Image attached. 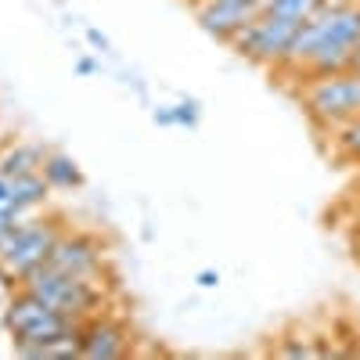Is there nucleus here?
Returning a JSON list of instances; mask_svg holds the SVG:
<instances>
[{
  "label": "nucleus",
  "instance_id": "obj_1",
  "mask_svg": "<svg viewBox=\"0 0 360 360\" xmlns=\"http://www.w3.org/2000/svg\"><path fill=\"white\" fill-rule=\"evenodd\" d=\"M18 288L33 292L37 299H44L51 310L65 314V317L76 321V324L90 321V317L105 307V285H101V281L72 278V274H65V270H58V266H51V263H40L37 270H29Z\"/></svg>",
  "mask_w": 360,
  "mask_h": 360
},
{
  "label": "nucleus",
  "instance_id": "obj_2",
  "mask_svg": "<svg viewBox=\"0 0 360 360\" xmlns=\"http://www.w3.org/2000/svg\"><path fill=\"white\" fill-rule=\"evenodd\" d=\"M65 220L54 213H40L33 220L18 224L4 242H0V285L18 288L29 270H37L40 263H47L54 242L62 238Z\"/></svg>",
  "mask_w": 360,
  "mask_h": 360
},
{
  "label": "nucleus",
  "instance_id": "obj_3",
  "mask_svg": "<svg viewBox=\"0 0 360 360\" xmlns=\"http://www.w3.org/2000/svg\"><path fill=\"white\" fill-rule=\"evenodd\" d=\"M4 324L11 332L15 353H22V356H37L47 342L69 335L76 328V321H69L65 314L51 310L44 299H37L33 292H25V288H15V295L8 299Z\"/></svg>",
  "mask_w": 360,
  "mask_h": 360
},
{
  "label": "nucleus",
  "instance_id": "obj_4",
  "mask_svg": "<svg viewBox=\"0 0 360 360\" xmlns=\"http://www.w3.org/2000/svg\"><path fill=\"white\" fill-rule=\"evenodd\" d=\"M303 108L321 130H339L342 123L360 115V72L314 76L303 86Z\"/></svg>",
  "mask_w": 360,
  "mask_h": 360
},
{
  "label": "nucleus",
  "instance_id": "obj_5",
  "mask_svg": "<svg viewBox=\"0 0 360 360\" xmlns=\"http://www.w3.org/2000/svg\"><path fill=\"white\" fill-rule=\"evenodd\" d=\"M299 25H303V22H292V18H281V15L259 11L252 22H245V25L227 40V47H231L234 54L249 58V62H256V65L278 69L281 58H285V51H288V44H292V37L299 33Z\"/></svg>",
  "mask_w": 360,
  "mask_h": 360
},
{
  "label": "nucleus",
  "instance_id": "obj_6",
  "mask_svg": "<svg viewBox=\"0 0 360 360\" xmlns=\"http://www.w3.org/2000/svg\"><path fill=\"white\" fill-rule=\"evenodd\" d=\"M51 266L65 270L72 278H83V281H101L108 278V263H105V249L94 234L86 231H62V238L54 242L51 256H47Z\"/></svg>",
  "mask_w": 360,
  "mask_h": 360
},
{
  "label": "nucleus",
  "instance_id": "obj_7",
  "mask_svg": "<svg viewBox=\"0 0 360 360\" xmlns=\"http://www.w3.org/2000/svg\"><path fill=\"white\" fill-rule=\"evenodd\" d=\"M79 335H83V356L86 360H119L130 353V328L115 317H101L94 314L90 321L79 324Z\"/></svg>",
  "mask_w": 360,
  "mask_h": 360
},
{
  "label": "nucleus",
  "instance_id": "obj_8",
  "mask_svg": "<svg viewBox=\"0 0 360 360\" xmlns=\"http://www.w3.org/2000/svg\"><path fill=\"white\" fill-rule=\"evenodd\" d=\"M191 4H195L198 25L205 29L209 37H217V40H224V44H227L245 22H252V18L259 15L256 8H245V4H238V0H191Z\"/></svg>",
  "mask_w": 360,
  "mask_h": 360
},
{
  "label": "nucleus",
  "instance_id": "obj_9",
  "mask_svg": "<svg viewBox=\"0 0 360 360\" xmlns=\"http://www.w3.org/2000/svg\"><path fill=\"white\" fill-rule=\"evenodd\" d=\"M47 159V148L33 141H4L0 144V173L4 176H25V173H40Z\"/></svg>",
  "mask_w": 360,
  "mask_h": 360
},
{
  "label": "nucleus",
  "instance_id": "obj_10",
  "mask_svg": "<svg viewBox=\"0 0 360 360\" xmlns=\"http://www.w3.org/2000/svg\"><path fill=\"white\" fill-rule=\"evenodd\" d=\"M8 184H11V198L18 209H47L51 202V184H47V176L44 173H25V176H8Z\"/></svg>",
  "mask_w": 360,
  "mask_h": 360
},
{
  "label": "nucleus",
  "instance_id": "obj_11",
  "mask_svg": "<svg viewBox=\"0 0 360 360\" xmlns=\"http://www.w3.org/2000/svg\"><path fill=\"white\" fill-rule=\"evenodd\" d=\"M40 173L47 176V184H51L54 191H79V188H83V173H79V166L72 162V155H65V152H47Z\"/></svg>",
  "mask_w": 360,
  "mask_h": 360
},
{
  "label": "nucleus",
  "instance_id": "obj_12",
  "mask_svg": "<svg viewBox=\"0 0 360 360\" xmlns=\"http://www.w3.org/2000/svg\"><path fill=\"white\" fill-rule=\"evenodd\" d=\"M317 8H321V0H266L263 4L266 15H281V18H292V22H307Z\"/></svg>",
  "mask_w": 360,
  "mask_h": 360
},
{
  "label": "nucleus",
  "instance_id": "obj_13",
  "mask_svg": "<svg viewBox=\"0 0 360 360\" xmlns=\"http://www.w3.org/2000/svg\"><path fill=\"white\" fill-rule=\"evenodd\" d=\"M335 148H339V155H342L346 162H356V166H360V115L339 127Z\"/></svg>",
  "mask_w": 360,
  "mask_h": 360
},
{
  "label": "nucleus",
  "instance_id": "obj_14",
  "mask_svg": "<svg viewBox=\"0 0 360 360\" xmlns=\"http://www.w3.org/2000/svg\"><path fill=\"white\" fill-rule=\"evenodd\" d=\"M278 353H281V356H321V353H328V349L310 346V342H299V339H285V342L278 346Z\"/></svg>",
  "mask_w": 360,
  "mask_h": 360
},
{
  "label": "nucleus",
  "instance_id": "obj_15",
  "mask_svg": "<svg viewBox=\"0 0 360 360\" xmlns=\"http://www.w3.org/2000/svg\"><path fill=\"white\" fill-rule=\"evenodd\" d=\"M173 115H176V127H198V101H180L173 105Z\"/></svg>",
  "mask_w": 360,
  "mask_h": 360
},
{
  "label": "nucleus",
  "instance_id": "obj_16",
  "mask_svg": "<svg viewBox=\"0 0 360 360\" xmlns=\"http://www.w3.org/2000/svg\"><path fill=\"white\" fill-rule=\"evenodd\" d=\"M86 40L94 44L101 54H112V44H108V37H101V29H86Z\"/></svg>",
  "mask_w": 360,
  "mask_h": 360
},
{
  "label": "nucleus",
  "instance_id": "obj_17",
  "mask_svg": "<svg viewBox=\"0 0 360 360\" xmlns=\"http://www.w3.org/2000/svg\"><path fill=\"white\" fill-rule=\"evenodd\" d=\"M152 119H155L159 127H176V115H173V108H155V112H152Z\"/></svg>",
  "mask_w": 360,
  "mask_h": 360
},
{
  "label": "nucleus",
  "instance_id": "obj_18",
  "mask_svg": "<svg viewBox=\"0 0 360 360\" xmlns=\"http://www.w3.org/2000/svg\"><path fill=\"white\" fill-rule=\"evenodd\" d=\"M198 285H202V288H217V285H220V274H217V270H202Z\"/></svg>",
  "mask_w": 360,
  "mask_h": 360
},
{
  "label": "nucleus",
  "instance_id": "obj_19",
  "mask_svg": "<svg viewBox=\"0 0 360 360\" xmlns=\"http://www.w3.org/2000/svg\"><path fill=\"white\" fill-rule=\"evenodd\" d=\"M83 76H94L98 72V62H90V58H79V65H76Z\"/></svg>",
  "mask_w": 360,
  "mask_h": 360
},
{
  "label": "nucleus",
  "instance_id": "obj_20",
  "mask_svg": "<svg viewBox=\"0 0 360 360\" xmlns=\"http://www.w3.org/2000/svg\"><path fill=\"white\" fill-rule=\"evenodd\" d=\"M238 4H245V8H256V11H263V4H266V0H238Z\"/></svg>",
  "mask_w": 360,
  "mask_h": 360
},
{
  "label": "nucleus",
  "instance_id": "obj_21",
  "mask_svg": "<svg viewBox=\"0 0 360 360\" xmlns=\"http://www.w3.org/2000/svg\"><path fill=\"white\" fill-rule=\"evenodd\" d=\"M353 69L360 72V40H356V51H353Z\"/></svg>",
  "mask_w": 360,
  "mask_h": 360
},
{
  "label": "nucleus",
  "instance_id": "obj_22",
  "mask_svg": "<svg viewBox=\"0 0 360 360\" xmlns=\"http://www.w3.org/2000/svg\"><path fill=\"white\" fill-rule=\"evenodd\" d=\"M0 144H4V137H0Z\"/></svg>",
  "mask_w": 360,
  "mask_h": 360
}]
</instances>
